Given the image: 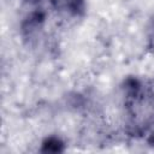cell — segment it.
<instances>
[{
	"label": "cell",
	"instance_id": "cell-1",
	"mask_svg": "<svg viewBox=\"0 0 154 154\" xmlns=\"http://www.w3.org/2000/svg\"><path fill=\"white\" fill-rule=\"evenodd\" d=\"M63 149H64V143L61 142L60 138L54 136L46 138L42 143V152L58 153V152H63Z\"/></svg>",
	"mask_w": 154,
	"mask_h": 154
},
{
	"label": "cell",
	"instance_id": "cell-2",
	"mask_svg": "<svg viewBox=\"0 0 154 154\" xmlns=\"http://www.w3.org/2000/svg\"><path fill=\"white\" fill-rule=\"evenodd\" d=\"M150 29L153 30V32H154V19L152 20V25H150Z\"/></svg>",
	"mask_w": 154,
	"mask_h": 154
}]
</instances>
